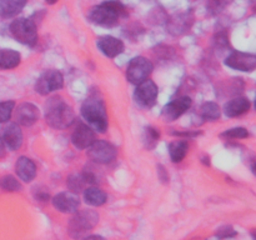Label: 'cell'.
Returning a JSON list of instances; mask_svg holds the SVG:
<instances>
[{
  "label": "cell",
  "mask_w": 256,
  "mask_h": 240,
  "mask_svg": "<svg viewBox=\"0 0 256 240\" xmlns=\"http://www.w3.org/2000/svg\"><path fill=\"white\" fill-rule=\"evenodd\" d=\"M98 48L108 58H116L118 55L124 52V42L118 38L106 35V36H102L98 40Z\"/></svg>",
  "instance_id": "obj_16"
},
{
  "label": "cell",
  "mask_w": 256,
  "mask_h": 240,
  "mask_svg": "<svg viewBox=\"0 0 256 240\" xmlns=\"http://www.w3.org/2000/svg\"><path fill=\"white\" fill-rule=\"evenodd\" d=\"M154 70V65L148 58L136 56L129 62L126 68V79L132 84L138 85L144 80L149 79L150 74Z\"/></svg>",
  "instance_id": "obj_6"
},
{
  "label": "cell",
  "mask_w": 256,
  "mask_h": 240,
  "mask_svg": "<svg viewBox=\"0 0 256 240\" xmlns=\"http://www.w3.org/2000/svg\"><path fill=\"white\" fill-rule=\"evenodd\" d=\"M35 199L39 200V202H48L49 200V192L46 190H39L35 194Z\"/></svg>",
  "instance_id": "obj_34"
},
{
  "label": "cell",
  "mask_w": 256,
  "mask_h": 240,
  "mask_svg": "<svg viewBox=\"0 0 256 240\" xmlns=\"http://www.w3.org/2000/svg\"><path fill=\"white\" fill-rule=\"evenodd\" d=\"M200 112H202V119L208 120V122H215V120L220 119L222 115V110L220 106L214 102H204L200 108Z\"/></svg>",
  "instance_id": "obj_24"
},
{
  "label": "cell",
  "mask_w": 256,
  "mask_h": 240,
  "mask_svg": "<svg viewBox=\"0 0 256 240\" xmlns=\"http://www.w3.org/2000/svg\"><path fill=\"white\" fill-rule=\"evenodd\" d=\"M84 240H105V239L102 236H100V235H90V236L85 238Z\"/></svg>",
  "instance_id": "obj_36"
},
{
  "label": "cell",
  "mask_w": 256,
  "mask_h": 240,
  "mask_svg": "<svg viewBox=\"0 0 256 240\" xmlns=\"http://www.w3.org/2000/svg\"><path fill=\"white\" fill-rule=\"evenodd\" d=\"M225 65L239 72H252L256 69V55L250 52H232L225 59Z\"/></svg>",
  "instance_id": "obj_10"
},
{
  "label": "cell",
  "mask_w": 256,
  "mask_h": 240,
  "mask_svg": "<svg viewBox=\"0 0 256 240\" xmlns=\"http://www.w3.org/2000/svg\"><path fill=\"white\" fill-rule=\"evenodd\" d=\"M232 0H209L208 2V9L212 14L216 15L222 12L226 6H229Z\"/></svg>",
  "instance_id": "obj_29"
},
{
  "label": "cell",
  "mask_w": 256,
  "mask_h": 240,
  "mask_svg": "<svg viewBox=\"0 0 256 240\" xmlns=\"http://www.w3.org/2000/svg\"><path fill=\"white\" fill-rule=\"evenodd\" d=\"M192 100L189 96H182L178 99L172 100L169 104L165 105L162 112V118L164 122H172L174 120L179 119L182 114L188 112L192 108Z\"/></svg>",
  "instance_id": "obj_11"
},
{
  "label": "cell",
  "mask_w": 256,
  "mask_h": 240,
  "mask_svg": "<svg viewBox=\"0 0 256 240\" xmlns=\"http://www.w3.org/2000/svg\"><path fill=\"white\" fill-rule=\"evenodd\" d=\"M52 206L60 212L64 214H72L78 212L80 206V200L75 192H62L55 195L52 200Z\"/></svg>",
  "instance_id": "obj_12"
},
{
  "label": "cell",
  "mask_w": 256,
  "mask_h": 240,
  "mask_svg": "<svg viewBox=\"0 0 256 240\" xmlns=\"http://www.w3.org/2000/svg\"><path fill=\"white\" fill-rule=\"evenodd\" d=\"M250 108H252V102L248 98L238 96L225 102L224 114L228 118H238L249 112Z\"/></svg>",
  "instance_id": "obj_17"
},
{
  "label": "cell",
  "mask_w": 256,
  "mask_h": 240,
  "mask_svg": "<svg viewBox=\"0 0 256 240\" xmlns=\"http://www.w3.org/2000/svg\"><path fill=\"white\" fill-rule=\"evenodd\" d=\"M10 32L14 39L28 46H34L38 42V28L32 19L20 18L14 20L10 24Z\"/></svg>",
  "instance_id": "obj_5"
},
{
  "label": "cell",
  "mask_w": 256,
  "mask_h": 240,
  "mask_svg": "<svg viewBox=\"0 0 256 240\" xmlns=\"http://www.w3.org/2000/svg\"><path fill=\"white\" fill-rule=\"evenodd\" d=\"M188 149H189V144L185 139L182 140H174L169 144V154L170 158L174 162H180L184 160L186 156Z\"/></svg>",
  "instance_id": "obj_23"
},
{
  "label": "cell",
  "mask_w": 256,
  "mask_h": 240,
  "mask_svg": "<svg viewBox=\"0 0 256 240\" xmlns=\"http://www.w3.org/2000/svg\"><path fill=\"white\" fill-rule=\"evenodd\" d=\"M68 188H69V190L72 192H82V189H84L85 186V180L84 178H82V174H72L70 175L69 178H68Z\"/></svg>",
  "instance_id": "obj_26"
},
{
  "label": "cell",
  "mask_w": 256,
  "mask_h": 240,
  "mask_svg": "<svg viewBox=\"0 0 256 240\" xmlns=\"http://www.w3.org/2000/svg\"><path fill=\"white\" fill-rule=\"evenodd\" d=\"M216 235L219 239H228V238H234L235 235H236V232H235L232 226L228 225V226L220 228V229L218 230Z\"/></svg>",
  "instance_id": "obj_31"
},
{
  "label": "cell",
  "mask_w": 256,
  "mask_h": 240,
  "mask_svg": "<svg viewBox=\"0 0 256 240\" xmlns=\"http://www.w3.org/2000/svg\"><path fill=\"white\" fill-rule=\"evenodd\" d=\"M99 222V214L95 210L84 209L74 212L69 220L68 232L72 239H82L86 236Z\"/></svg>",
  "instance_id": "obj_4"
},
{
  "label": "cell",
  "mask_w": 256,
  "mask_h": 240,
  "mask_svg": "<svg viewBox=\"0 0 256 240\" xmlns=\"http://www.w3.org/2000/svg\"><path fill=\"white\" fill-rule=\"evenodd\" d=\"M22 62V56L16 50L2 49L0 50V69H14Z\"/></svg>",
  "instance_id": "obj_21"
},
{
  "label": "cell",
  "mask_w": 256,
  "mask_h": 240,
  "mask_svg": "<svg viewBox=\"0 0 256 240\" xmlns=\"http://www.w3.org/2000/svg\"><path fill=\"white\" fill-rule=\"evenodd\" d=\"M175 136H182V138H195L198 135L202 134V132H172Z\"/></svg>",
  "instance_id": "obj_33"
},
{
  "label": "cell",
  "mask_w": 256,
  "mask_h": 240,
  "mask_svg": "<svg viewBox=\"0 0 256 240\" xmlns=\"http://www.w3.org/2000/svg\"><path fill=\"white\" fill-rule=\"evenodd\" d=\"M192 24V16L186 12L178 14L168 22V30L172 35H182L190 29Z\"/></svg>",
  "instance_id": "obj_19"
},
{
  "label": "cell",
  "mask_w": 256,
  "mask_h": 240,
  "mask_svg": "<svg viewBox=\"0 0 256 240\" xmlns=\"http://www.w3.org/2000/svg\"><path fill=\"white\" fill-rule=\"evenodd\" d=\"M222 136L229 138V139H246V138L249 136V132H248V129H245V128L238 126L224 132L222 134Z\"/></svg>",
  "instance_id": "obj_30"
},
{
  "label": "cell",
  "mask_w": 256,
  "mask_h": 240,
  "mask_svg": "<svg viewBox=\"0 0 256 240\" xmlns=\"http://www.w3.org/2000/svg\"><path fill=\"white\" fill-rule=\"evenodd\" d=\"M14 109H15V102H12V100H8V102H0V124L9 122Z\"/></svg>",
  "instance_id": "obj_27"
},
{
  "label": "cell",
  "mask_w": 256,
  "mask_h": 240,
  "mask_svg": "<svg viewBox=\"0 0 256 240\" xmlns=\"http://www.w3.org/2000/svg\"><path fill=\"white\" fill-rule=\"evenodd\" d=\"M15 172L20 180L24 182H30L36 176V165L29 158L20 156L15 164Z\"/></svg>",
  "instance_id": "obj_18"
},
{
  "label": "cell",
  "mask_w": 256,
  "mask_h": 240,
  "mask_svg": "<svg viewBox=\"0 0 256 240\" xmlns=\"http://www.w3.org/2000/svg\"><path fill=\"white\" fill-rule=\"evenodd\" d=\"M82 115L89 126L96 132H105L108 129L106 106L96 94L90 95L82 105Z\"/></svg>",
  "instance_id": "obj_2"
},
{
  "label": "cell",
  "mask_w": 256,
  "mask_h": 240,
  "mask_svg": "<svg viewBox=\"0 0 256 240\" xmlns=\"http://www.w3.org/2000/svg\"><path fill=\"white\" fill-rule=\"evenodd\" d=\"M96 140L95 132L86 124L80 122L72 134V142L76 149L84 150L88 149L92 142Z\"/></svg>",
  "instance_id": "obj_14"
},
{
  "label": "cell",
  "mask_w": 256,
  "mask_h": 240,
  "mask_svg": "<svg viewBox=\"0 0 256 240\" xmlns=\"http://www.w3.org/2000/svg\"><path fill=\"white\" fill-rule=\"evenodd\" d=\"M39 119V109L32 102H22L15 110V122L22 126H32Z\"/></svg>",
  "instance_id": "obj_13"
},
{
  "label": "cell",
  "mask_w": 256,
  "mask_h": 240,
  "mask_svg": "<svg viewBox=\"0 0 256 240\" xmlns=\"http://www.w3.org/2000/svg\"><path fill=\"white\" fill-rule=\"evenodd\" d=\"M88 156L96 164H110L116 158V148L106 140H95L88 148Z\"/></svg>",
  "instance_id": "obj_8"
},
{
  "label": "cell",
  "mask_w": 256,
  "mask_h": 240,
  "mask_svg": "<svg viewBox=\"0 0 256 240\" xmlns=\"http://www.w3.org/2000/svg\"><path fill=\"white\" fill-rule=\"evenodd\" d=\"M26 2L28 0H0V16L4 19L16 16Z\"/></svg>",
  "instance_id": "obj_20"
},
{
  "label": "cell",
  "mask_w": 256,
  "mask_h": 240,
  "mask_svg": "<svg viewBox=\"0 0 256 240\" xmlns=\"http://www.w3.org/2000/svg\"><path fill=\"white\" fill-rule=\"evenodd\" d=\"M45 122L54 129H66L75 122L74 110L62 96H52L45 102Z\"/></svg>",
  "instance_id": "obj_1"
},
{
  "label": "cell",
  "mask_w": 256,
  "mask_h": 240,
  "mask_svg": "<svg viewBox=\"0 0 256 240\" xmlns=\"http://www.w3.org/2000/svg\"><path fill=\"white\" fill-rule=\"evenodd\" d=\"M2 140L4 142L5 148H8L9 150L15 152V150L20 149L22 144V132L20 129V125H18L16 122L8 124L2 129Z\"/></svg>",
  "instance_id": "obj_15"
},
{
  "label": "cell",
  "mask_w": 256,
  "mask_h": 240,
  "mask_svg": "<svg viewBox=\"0 0 256 240\" xmlns=\"http://www.w3.org/2000/svg\"><path fill=\"white\" fill-rule=\"evenodd\" d=\"M126 16V9L118 0L102 2V5L92 8L89 12L90 22L105 28H112L118 25L119 19Z\"/></svg>",
  "instance_id": "obj_3"
},
{
  "label": "cell",
  "mask_w": 256,
  "mask_h": 240,
  "mask_svg": "<svg viewBox=\"0 0 256 240\" xmlns=\"http://www.w3.org/2000/svg\"><path fill=\"white\" fill-rule=\"evenodd\" d=\"M64 86V76L59 70L50 69L42 72L36 80L35 90L40 95H49Z\"/></svg>",
  "instance_id": "obj_7"
},
{
  "label": "cell",
  "mask_w": 256,
  "mask_h": 240,
  "mask_svg": "<svg viewBox=\"0 0 256 240\" xmlns=\"http://www.w3.org/2000/svg\"><path fill=\"white\" fill-rule=\"evenodd\" d=\"M158 175H159V179L162 182H169V175H168V172L165 170V168L162 165H158Z\"/></svg>",
  "instance_id": "obj_32"
},
{
  "label": "cell",
  "mask_w": 256,
  "mask_h": 240,
  "mask_svg": "<svg viewBox=\"0 0 256 240\" xmlns=\"http://www.w3.org/2000/svg\"><path fill=\"white\" fill-rule=\"evenodd\" d=\"M160 132L159 130L152 126L145 128L144 130V144L148 149H154L159 142Z\"/></svg>",
  "instance_id": "obj_25"
},
{
  "label": "cell",
  "mask_w": 256,
  "mask_h": 240,
  "mask_svg": "<svg viewBox=\"0 0 256 240\" xmlns=\"http://www.w3.org/2000/svg\"><path fill=\"white\" fill-rule=\"evenodd\" d=\"M84 200L90 206H102L106 202L108 195L96 186H90L84 190Z\"/></svg>",
  "instance_id": "obj_22"
},
{
  "label": "cell",
  "mask_w": 256,
  "mask_h": 240,
  "mask_svg": "<svg viewBox=\"0 0 256 240\" xmlns=\"http://www.w3.org/2000/svg\"><path fill=\"white\" fill-rule=\"evenodd\" d=\"M158 95H159V88L152 80L146 79L142 82L138 84L136 90L134 92V99L142 108L149 109L152 108L156 102Z\"/></svg>",
  "instance_id": "obj_9"
},
{
  "label": "cell",
  "mask_w": 256,
  "mask_h": 240,
  "mask_svg": "<svg viewBox=\"0 0 256 240\" xmlns=\"http://www.w3.org/2000/svg\"><path fill=\"white\" fill-rule=\"evenodd\" d=\"M202 162H204V164H206V165H210V159H209V156H206V158H202Z\"/></svg>",
  "instance_id": "obj_37"
},
{
  "label": "cell",
  "mask_w": 256,
  "mask_h": 240,
  "mask_svg": "<svg viewBox=\"0 0 256 240\" xmlns=\"http://www.w3.org/2000/svg\"><path fill=\"white\" fill-rule=\"evenodd\" d=\"M5 152H6V150H5V145L4 142H2V138H0V159L5 156Z\"/></svg>",
  "instance_id": "obj_35"
},
{
  "label": "cell",
  "mask_w": 256,
  "mask_h": 240,
  "mask_svg": "<svg viewBox=\"0 0 256 240\" xmlns=\"http://www.w3.org/2000/svg\"><path fill=\"white\" fill-rule=\"evenodd\" d=\"M45 2H46L48 4H50V5H54V4H56L59 0H45Z\"/></svg>",
  "instance_id": "obj_38"
},
{
  "label": "cell",
  "mask_w": 256,
  "mask_h": 240,
  "mask_svg": "<svg viewBox=\"0 0 256 240\" xmlns=\"http://www.w3.org/2000/svg\"><path fill=\"white\" fill-rule=\"evenodd\" d=\"M0 185L5 192H19V190H22V184L12 175H5L0 182Z\"/></svg>",
  "instance_id": "obj_28"
}]
</instances>
